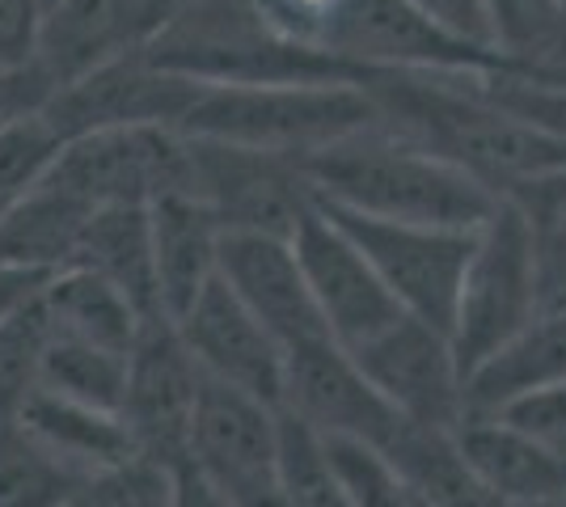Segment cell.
<instances>
[{"instance_id": "6da1fadb", "label": "cell", "mask_w": 566, "mask_h": 507, "mask_svg": "<svg viewBox=\"0 0 566 507\" xmlns=\"http://www.w3.org/2000/svg\"><path fill=\"white\" fill-rule=\"evenodd\" d=\"M482 73L385 68L364 81L380 106V123L419 148L465 169L503 199L520 182L566 166V145L528 119L503 110L482 89Z\"/></svg>"}, {"instance_id": "7a4b0ae2", "label": "cell", "mask_w": 566, "mask_h": 507, "mask_svg": "<svg viewBox=\"0 0 566 507\" xmlns=\"http://www.w3.org/2000/svg\"><path fill=\"white\" fill-rule=\"evenodd\" d=\"M313 199L373 220L478 233L499 194L385 123L301 157Z\"/></svg>"}, {"instance_id": "3957f363", "label": "cell", "mask_w": 566, "mask_h": 507, "mask_svg": "<svg viewBox=\"0 0 566 507\" xmlns=\"http://www.w3.org/2000/svg\"><path fill=\"white\" fill-rule=\"evenodd\" d=\"M275 34L347 60L364 76L385 68L431 73H507V55L457 43L427 22L410 0H254Z\"/></svg>"}, {"instance_id": "277c9868", "label": "cell", "mask_w": 566, "mask_h": 507, "mask_svg": "<svg viewBox=\"0 0 566 507\" xmlns=\"http://www.w3.org/2000/svg\"><path fill=\"white\" fill-rule=\"evenodd\" d=\"M144 55L199 85H334L368 81L347 60L275 34L254 0H190L169 18Z\"/></svg>"}, {"instance_id": "5b68a950", "label": "cell", "mask_w": 566, "mask_h": 507, "mask_svg": "<svg viewBox=\"0 0 566 507\" xmlns=\"http://www.w3.org/2000/svg\"><path fill=\"white\" fill-rule=\"evenodd\" d=\"M380 123V106L359 81L334 85H203L182 136L305 157Z\"/></svg>"}, {"instance_id": "8992f818", "label": "cell", "mask_w": 566, "mask_h": 507, "mask_svg": "<svg viewBox=\"0 0 566 507\" xmlns=\"http://www.w3.org/2000/svg\"><path fill=\"white\" fill-rule=\"evenodd\" d=\"M542 317L537 258L516 203L499 199L491 220L473 233V254L461 284V305L452 321V351L461 377L470 381L507 342H516Z\"/></svg>"}, {"instance_id": "52a82bcc", "label": "cell", "mask_w": 566, "mask_h": 507, "mask_svg": "<svg viewBox=\"0 0 566 507\" xmlns=\"http://www.w3.org/2000/svg\"><path fill=\"white\" fill-rule=\"evenodd\" d=\"M313 203L364 250V258L377 266V275L385 279L389 296L398 300L401 314L419 317L452 338L461 284H465V266L473 254V233L373 220L347 212V208H331L322 199H313Z\"/></svg>"}, {"instance_id": "ba28073f", "label": "cell", "mask_w": 566, "mask_h": 507, "mask_svg": "<svg viewBox=\"0 0 566 507\" xmlns=\"http://www.w3.org/2000/svg\"><path fill=\"white\" fill-rule=\"evenodd\" d=\"M190 140V194L216 216L224 233H259L292 242L313 208V187L296 157L266 148Z\"/></svg>"}, {"instance_id": "9c48e42d", "label": "cell", "mask_w": 566, "mask_h": 507, "mask_svg": "<svg viewBox=\"0 0 566 507\" xmlns=\"http://www.w3.org/2000/svg\"><path fill=\"white\" fill-rule=\"evenodd\" d=\"M85 208H118L190 191V140L178 127H115L69 140L48 178Z\"/></svg>"}, {"instance_id": "30bf717a", "label": "cell", "mask_w": 566, "mask_h": 507, "mask_svg": "<svg viewBox=\"0 0 566 507\" xmlns=\"http://www.w3.org/2000/svg\"><path fill=\"white\" fill-rule=\"evenodd\" d=\"M203 372L178 326L166 314L140 321V335L127 351V385L118 402V419L132 435L136 457H148L166 469L190 461V432L199 406Z\"/></svg>"}, {"instance_id": "8fae6325", "label": "cell", "mask_w": 566, "mask_h": 507, "mask_svg": "<svg viewBox=\"0 0 566 507\" xmlns=\"http://www.w3.org/2000/svg\"><path fill=\"white\" fill-rule=\"evenodd\" d=\"M199 89V81L157 68L144 51H123L60 85L43 115L64 145L115 127H182Z\"/></svg>"}, {"instance_id": "7c38bea8", "label": "cell", "mask_w": 566, "mask_h": 507, "mask_svg": "<svg viewBox=\"0 0 566 507\" xmlns=\"http://www.w3.org/2000/svg\"><path fill=\"white\" fill-rule=\"evenodd\" d=\"M380 398L427 432H452L465 414V377L452 351V338L419 317L401 314L377 338L352 351Z\"/></svg>"}, {"instance_id": "4fadbf2b", "label": "cell", "mask_w": 566, "mask_h": 507, "mask_svg": "<svg viewBox=\"0 0 566 507\" xmlns=\"http://www.w3.org/2000/svg\"><path fill=\"white\" fill-rule=\"evenodd\" d=\"M280 411L296 414L317 435H352L377 448H389V440L406 423L364 377L352 351L334 338H308L283 351Z\"/></svg>"}, {"instance_id": "5bb4252c", "label": "cell", "mask_w": 566, "mask_h": 507, "mask_svg": "<svg viewBox=\"0 0 566 507\" xmlns=\"http://www.w3.org/2000/svg\"><path fill=\"white\" fill-rule=\"evenodd\" d=\"M292 250L301 258L308 292L317 300V314H322L338 347L355 351L401 317L398 300L389 296L377 266L364 258V250L317 203L296 224Z\"/></svg>"}, {"instance_id": "9a60e30c", "label": "cell", "mask_w": 566, "mask_h": 507, "mask_svg": "<svg viewBox=\"0 0 566 507\" xmlns=\"http://www.w3.org/2000/svg\"><path fill=\"white\" fill-rule=\"evenodd\" d=\"M195 356L199 372L224 385L254 393L266 406H283V347L280 338L245 309L220 275L199 292V300L174 321Z\"/></svg>"}, {"instance_id": "2e32d148", "label": "cell", "mask_w": 566, "mask_h": 507, "mask_svg": "<svg viewBox=\"0 0 566 507\" xmlns=\"http://www.w3.org/2000/svg\"><path fill=\"white\" fill-rule=\"evenodd\" d=\"M174 13V0H51L39 60L55 85H69L123 51H144Z\"/></svg>"}, {"instance_id": "e0dca14e", "label": "cell", "mask_w": 566, "mask_h": 507, "mask_svg": "<svg viewBox=\"0 0 566 507\" xmlns=\"http://www.w3.org/2000/svg\"><path fill=\"white\" fill-rule=\"evenodd\" d=\"M220 279L280 338L283 351L296 342H308V338H331L292 242L259 237V233H224L220 237Z\"/></svg>"}, {"instance_id": "ac0fdd59", "label": "cell", "mask_w": 566, "mask_h": 507, "mask_svg": "<svg viewBox=\"0 0 566 507\" xmlns=\"http://www.w3.org/2000/svg\"><path fill=\"white\" fill-rule=\"evenodd\" d=\"M461 457L503 504H537L566 495V457L549 453L495 411H465L452 427Z\"/></svg>"}, {"instance_id": "d6986e66", "label": "cell", "mask_w": 566, "mask_h": 507, "mask_svg": "<svg viewBox=\"0 0 566 507\" xmlns=\"http://www.w3.org/2000/svg\"><path fill=\"white\" fill-rule=\"evenodd\" d=\"M153 229V266H157V296L169 321L187 314L199 292L220 275V237L224 229L190 191L161 194L148 203Z\"/></svg>"}, {"instance_id": "ffe728a7", "label": "cell", "mask_w": 566, "mask_h": 507, "mask_svg": "<svg viewBox=\"0 0 566 507\" xmlns=\"http://www.w3.org/2000/svg\"><path fill=\"white\" fill-rule=\"evenodd\" d=\"M72 266H85L102 279H111L144 317L161 314L157 266H153V229H148V208L140 203L97 208L76 242Z\"/></svg>"}, {"instance_id": "44dd1931", "label": "cell", "mask_w": 566, "mask_h": 507, "mask_svg": "<svg viewBox=\"0 0 566 507\" xmlns=\"http://www.w3.org/2000/svg\"><path fill=\"white\" fill-rule=\"evenodd\" d=\"M90 216L94 208L55 191L51 182L30 187L0 212V266H30L48 275L64 271L72 266Z\"/></svg>"}, {"instance_id": "7402d4cb", "label": "cell", "mask_w": 566, "mask_h": 507, "mask_svg": "<svg viewBox=\"0 0 566 507\" xmlns=\"http://www.w3.org/2000/svg\"><path fill=\"white\" fill-rule=\"evenodd\" d=\"M39 305H43L48 326L55 335L85 338V342H97V347L118 351V356L132 351L144 321L140 309L111 279H102L85 266L55 271L39 292Z\"/></svg>"}, {"instance_id": "603a6c76", "label": "cell", "mask_w": 566, "mask_h": 507, "mask_svg": "<svg viewBox=\"0 0 566 507\" xmlns=\"http://www.w3.org/2000/svg\"><path fill=\"white\" fill-rule=\"evenodd\" d=\"M545 385H566V305L542 314L473 372L465 381V411H499Z\"/></svg>"}, {"instance_id": "cb8c5ba5", "label": "cell", "mask_w": 566, "mask_h": 507, "mask_svg": "<svg viewBox=\"0 0 566 507\" xmlns=\"http://www.w3.org/2000/svg\"><path fill=\"white\" fill-rule=\"evenodd\" d=\"M389 461L401 469L410 495L423 507H507L461 457L452 432H427L401 423L389 440Z\"/></svg>"}, {"instance_id": "d4e9b609", "label": "cell", "mask_w": 566, "mask_h": 507, "mask_svg": "<svg viewBox=\"0 0 566 507\" xmlns=\"http://www.w3.org/2000/svg\"><path fill=\"white\" fill-rule=\"evenodd\" d=\"M22 423L39 440H48L51 448L64 461H72L81 474H97L123 465L127 457H136L132 435L123 427V419L115 411H97L85 402H69L60 393L39 389L22 411Z\"/></svg>"}, {"instance_id": "484cf974", "label": "cell", "mask_w": 566, "mask_h": 507, "mask_svg": "<svg viewBox=\"0 0 566 507\" xmlns=\"http://www.w3.org/2000/svg\"><path fill=\"white\" fill-rule=\"evenodd\" d=\"M85 478L22 419H0V507H64Z\"/></svg>"}, {"instance_id": "4316f807", "label": "cell", "mask_w": 566, "mask_h": 507, "mask_svg": "<svg viewBox=\"0 0 566 507\" xmlns=\"http://www.w3.org/2000/svg\"><path fill=\"white\" fill-rule=\"evenodd\" d=\"M123 385H127V356L106 351L85 338L55 335V330L48 335L43 363H39V389L118 414Z\"/></svg>"}, {"instance_id": "83f0119b", "label": "cell", "mask_w": 566, "mask_h": 507, "mask_svg": "<svg viewBox=\"0 0 566 507\" xmlns=\"http://www.w3.org/2000/svg\"><path fill=\"white\" fill-rule=\"evenodd\" d=\"M516 203L524 216L533 258H537V288H542V314L566 305V166L542 173L533 182H520L516 191L503 194Z\"/></svg>"}, {"instance_id": "f1b7e54d", "label": "cell", "mask_w": 566, "mask_h": 507, "mask_svg": "<svg viewBox=\"0 0 566 507\" xmlns=\"http://www.w3.org/2000/svg\"><path fill=\"white\" fill-rule=\"evenodd\" d=\"M486 13L520 73H566V0H486Z\"/></svg>"}, {"instance_id": "f546056e", "label": "cell", "mask_w": 566, "mask_h": 507, "mask_svg": "<svg viewBox=\"0 0 566 507\" xmlns=\"http://www.w3.org/2000/svg\"><path fill=\"white\" fill-rule=\"evenodd\" d=\"M280 486L292 507H352L326 440L287 411H280Z\"/></svg>"}, {"instance_id": "4dcf8cb0", "label": "cell", "mask_w": 566, "mask_h": 507, "mask_svg": "<svg viewBox=\"0 0 566 507\" xmlns=\"http://www.w3.org/2000/svg\"><path fill=\"white\" fill-rule=\"evenodd\" d=\"M48 335L51 326L39 296L0 321V419H22L25 402L39 393V363Z\"/></svg>"}, {"instance_id": "1f68e13d", "label": "cell", "mask_w": 566, "mask_h": 507, "mask_svg": "<svg viewBox=\"0 0 566 507\" xmlns=\"http://www.w3.org/2000/svg\"><path fill=\"white\" fill-rule=\"evenodd\" d=\"M322 440H326V453L352 507H415L410 486L385 448L368 440H352V435H322Z\"/></svg>"}, {"instance_id": "d6a6232c", "label": "cell", "mask_w": 566, "mask_h": 507, "mask_svg": "<svg viewBox=\"0 0 566 507\" xmlns=\"http://www.w3.org/2000/svg\"><path fill=\"white\" fill-rule=\"evenodd\" d=\"M64 507H174V469L148 457L97 469L76 486Z\"/></svg>"}, {"instance_id": "836d02e7", "label": "cell", "mask_w": 566, "mask_h": 507, "mask_svg": "<svg viewBox=\"0 0 566 507\" xmlns=\"http://www.w3.org/2000/svg\"><path fill=\"white\" fill-rule=\"evenodd\" d=\"M64 152L60 131L48 115H25L0 131V203H13L18 194L39 187Z\"/></svg>"}, {"instance_id": "e575fe53", "label": "cell", "mask_w": 566, "mask_h": 507, "mask_svg": "<svg viewBox=\"0 0 566 507\" xmlns=\"http://www.w3.org/2000/svg\"><path fill=\"white\" fill-rule=\"evenodd\" d=\"M482 89L495 97L503 110H512L533 127L558 136L566 145V73H482Z\"/></svg>"}, {"instance_id": "d590c367", "label": "cell", "mask_w": 566, "mask_h": 507, "mask_svg": "<svg viewBox=\"0 0 566 507\" xmlns=\"http://www.w3.org/2000/svg\"><path fill=\"white\" fill-rule=\"evenodd\" d=\"M507 423H516L520 432H528L537 444H545L549 453L566 457V385H545L524 393L516 402L499 406Z\"/></svg>"}, {"instance_id": "8d00e7d4", "label": "cell", "mask_w": 566, "mask_h": 507, "mask_svg": "<svg viewBox=\"0 0 566 507\" xmlns=\"http://www.w3.org/2000/svg\"><path fill=\"white\" fill-rule=\"evenodd\" d=\"M55 76L43 68V60H25L13 68H0V131L9 123L25 119V115H43L48 102L55 97Z\"/></svg>"}, {"instance_id": "74e56055", "label": "cell", "mask_w": 566, "mask_h": 507, "mask_svg": "<svg viewBox=\"0 0 566 507\" xmlns=\"http://www.w3.org/2000/svg\"><path fill=\"white\" fill-rule=\"evenodd\" d=\"M427 22L436 30H444L457 43H470V47H495V30H491V13H486V0H410ZM503 55V51H499Z\"/></svg>"}, {"instance_id": "f35d334b", "label": "cell", "mask_w": 566, "mask_h": 507, "mask_svg": "<svg viewBox=\"0 0 566 507\" xmlns=\"http://www.w3.org/2000/svg\"><path fill=\"white\" fill-rule=\"evenodd\" d=\"M48 0H0V68H13L39 55V34Z\"/></svg>"}, {"instance_id": "ab89813d", "label": "cell", "mask_w": 566, "mask_h": 507, "mask_svg": "<svg viewBox=\"0 0 566 507\" xmlns=\"http://www.w3.org/2000/svg\"><path fill=\"white\" fill-rule=\"evenodd\" d=\"M51 275L48 271H30V266H0V321L13 317L25 300H34Z\"/></svg>"}, {"instance_id": "60d3db41", "label": "cell", "mask_w": 566, "mask_h": 507, "mask_svg": "<svg viewBox=\"0 0 566 507\" xmlns=\"http://www.w3.org/2000/svg\"><path fill=\"white\" fill-rule=\"evenodd\" d=\"M174 507H229V499L187 461L174 469Z\"/></svg>"}, {"instance_id": "b9f144b4", "label": "cell", "mask_w": 566, "mask_h": 507, "mask_svg": "<svg viewBox=\"0 0 566 507\" xmlns=\"http://www.w3.org/2000/svg\"><path fill=\"white\" fill-rule=\"evenodd\" d=\"M512 507H566V495H558V499H537V504H512Z\"/></svg>"}, {"instance_id": "7bdbcfd3", "label": "cell", "mask_w": 566, "mask_h": 507, "mask_svg": "<svg viewBox=\"0 0 566 507\" xmlns=\"http://www.w3.org/2000/svg\"><path fill=\"white\" fill-rule=\"evenodd\" d=\"M174 4H178V9H182V4H190V0H174Z\"/></svg>"}, {"instance_id": "ee69618b", "label": "cell", "mask_w": 566, "mask_h": 507, "mask_svg": "<svg viewBox=\"0 0 566 507\" xmlns=\"http://www.w3.org/2000/svg\"><path fill=\"white\" fill-rule=\"evenodd\" d=\"M4 208H9V203H0V212H4Z\"/></svg>"}, {"instance_id": "f6af8a7d", "label": "cell", "mask_w": 566, "mask_h": 507, "mask_svg": "<svg viewBox=\"0 0 566 507\" xmlns=\"http://www.w3.org/2000/svg\"><path fill=\"white\" fill-rule=\"evenodd\" d=\"M415 507H423V504H419V499H415Z\"/></svg>"}, {"instance_id": "bcb514c9", "label": "cell", "mask_w": 566, "mask_h": 507, "mask_svg": "<svg viewBox=\"0 0 566 507\" xmlns=\"http://www.w3.org/2000/svg\"><path fill=\"white\" fill-rule=\"evenodd\" d=\"M48 4H51V0H48Z\"/></svg>"}]
</instances>
